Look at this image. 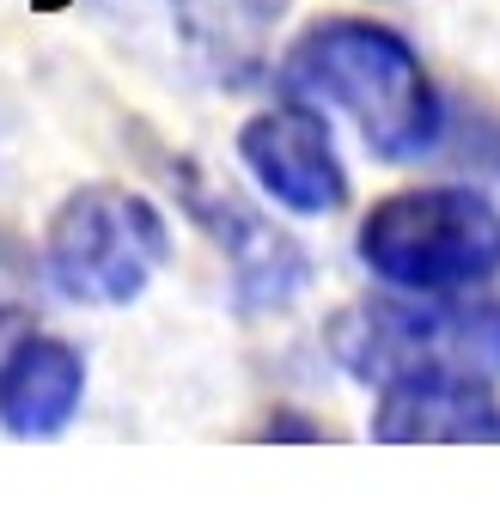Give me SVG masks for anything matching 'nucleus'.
Listing matches in <instances>:
<instances>
[{
    "label": "nucleus",
    "mask_w": 500,
    "mask_h": 512,
    "mask_svg": "<svg viewBox=\"0 0 500 512\" xmlns=\"http://www.w3.org/2000/svg\"><path fill=\"white\" fill-rule=\"evenodd\" d=\"M275 80L287 98L354 116L360 141L385 165L427 159L446 135L440 92H433L415 43L379 19H318L293 37Z\"/></svg>",
    "instance_id": "f257e3e1"
},
{
    "label": "nucleus",
    "mask_w": 500,
    "mask_h": 512,
    "mask_svg": "<svg viewBox=\"0 0 500 512\" xmlns=\"http://www.w3.org/2000/svg\"><path fill=\"white\" fill-rule=\"evenodd\" d=\"M330 354L342 360L348 378L391 391L415 378H470L494 384L500 378V305L494 299H360L336 311L330 324Z\"/></svg>",
    "instance_id": "f03ea898"
},
{
    "label": "nucleus",
    "mask_w": 500,
    "mask_h": 512,
    "mask_svg": "<svg viewBox=\"0 0 500 512\" xmlns=\"http://www.w3.org/2000/svg\"><path fill=\"white\" fill-rule=\"evenodd\" d=\"M360 263L397 293H470L500 275V208L470 183H427L372 202Z\"/></svg>",
    "instance_id": "7ed1b4c3"
},
{
    "label": "nucleus",
    "mask_w": 500,
    "mask_h": 512,
    "mask_svg": "<svg viewBox=\"0 0 500 512\" xmlns=\"http://www.w3.org/2000/svg\"><path fill=\"white\" fill-rule=\"evenodd\" d=\"M171 256L165 214L116 183H86L55 208L49 238H43V269L49 287L74 305L116 311L147 293L159 263Z\"/></svg>",
    "instance_id": "20e7f679"
},
{
    "label": "nucleus",
    "mask_w": 500,
    "mask_h": 512,
    "mask_svg": "<svg viewBox=\"0 0 500 512\" xmlns=\"http://www.w3.org/2000/svg\"><path fill=\"white\" fill-rule=\"evenodd\" d=\"M238 159L257 189L287 214H336L348 202V171L318 104L287 98L238 128Z\"/></svg>",
    "instance_id": "39448f33"
},
{
    "label": "nucleus",
    "mask_w": 500,
    "mask_h": 512,
    "mask_svg": "<svg viewBox=\"0 0 500 512\" xmlns=\"http://www.w3.org/2000/svg\"><path fill=\"white\" fill-rule=\"evenodd\" d=\"M171 183H177L183 208L196 214V226L226 250L238 305H244L250 317H257V311H281V305L299 293V281H305V250H299L287 232H275L263 214H250L238 196L202 183V177L190 171V159L171 165Z\"/></svg>",
    "instance_id": "423d86ee"
},
{
    "label": "nucleus",
    "mask_w": 500,
    "mask_h": 512,
    "mask_svg": "<svg viewBox=\"0 0 500 512\" xmlns=\"http://www.w3.org/2000/svg\"><path fill=\"white\" fill-rule=\"evenodd\" d=\"M379 445H488L500 439V403L470 378H415L379 391L372 409Z\"/></svg>",
    "instance_id": "0eeeda50"
},
{
    "label": "nucleus",
    "mask_w": 500,
    "mask_h": 512,
    "mask_svg": "<svg viewBox=\"0 0 500 512\" xmlns=\"http://www.w3.org/2000/svg\"><path fill=\"white\" fill-rule=\"evenodd\" d=\"M86 397V360L55 342V336H25L0 360V427L13 439H49L80 415Z\"/></svg>",
    "instance_id": "6e6552de"
},
{
    "label": "nucleus",
    "mask_w": 500,
    "mask_h": 512,
    "mask_svg": "<svg viewBox=\"0 0 500 512\" xmlns=\"http://www.w3.org/2000/svg\"><path fill=\"white\" fill-rule=\"evenodd\" d=\"M43 256L13 238V232H0V360H7L31 330H37V299H43Z\"/></svg>",
    "instance_id": "1a4fd4ad"
},
{
    "label": "nucleus",
    "mask_w": 500,
    "mask_h": 512,
    "mask_svg": "<svg viewBox=\"0 0 500 512\" xmlns=\"http://www.w3.org/2000/svg\"><path fill=\"white\" fill-rule=\"evenodd\" d=\"M263 439H324L311 421H293V415H275L269 427H263Z\"/></svg>",
    "instance_id": "9d476101"
}]
</instances>
